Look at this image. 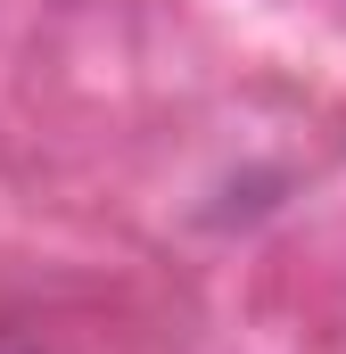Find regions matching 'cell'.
<instances>
[{"instance_id": "obj_1", "label": "cell", "mask_w": 346, "mask_h": 354, "mask_svg": "<svg viewBox=\"0 0 346 354\" xmlns=\"http://www.w3.org/2000/svg\"><path fill=\"white\" fill-rule=\"evenodd\" d=\"M0 354H25V346H17V338H0Z\"/></svg>"}]
</instances>
